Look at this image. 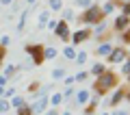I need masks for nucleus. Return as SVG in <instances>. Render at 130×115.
I'll list each match as a JSON object with an SVG mask.
<instances>
[{
    "mask_svg": "<svg viewBox=\"0 0 130 115\" xmlns=\"http://www.w3.org/2000/svg\"><path fill=\"white\" fill-rule=\"evenodd\" d=\"M119 85V78H117V74L111 72V69H104L100 76H95V83H93V91L95 96L102 98L104 93H111L113 89Z\"/></svg>",
    "mask_w": 130,
    "mask_h": 115,
    "instance_id": "obj_1",
    "label": "nucleus"
},
{
    "mask_svg": "<svg viewBox=\"0 0 130 115\" xmlns=\"http://www.w3.org/2000/svg\"><path fill=\"white\" fill-rule=\"evenodd\" d=\"M104 20V15H102V11H100V7L93 2L91 7H87V9H83V13L78 15V22H83V24H87L89 28L91 26H95L98 22H102Z\"/></svg>",
    "mask_w": 130,
    "mask_h": 115,
    "instance_id": "obj_2",
    "label": "nucleus"
},
{
    "mask_svg": "<svg viewBox=\"0 0 130 115\" xmlns=\"http://www.w3.org/2000/svg\"><path fill=\"white\" fill-rule=\"evenodd\" d=\"M126 59H128V48L126 46H113V50L106 54V61L111 65H121Z\"/></svg>",
    "mask_w": 130,
    "mask_h": 115,
    "instance_id": "obj_3",
    "label": "nucleus"
},
{
    "mask_svg": "<svg viewBox=\"0 0 130 115\" xmlns=\"http://www.w3.org/2000/svg\"><path fill=\"white\" fill-rule=\"evenodd\" d=\"M24 52L30 54L32 65H41L43 63V44H26L24 46Z\"/></svg>",
    "mask_w": 130,
    "mask_h": 115,
    "instance_id": "obj_4",
    "label": "nucleus"
},
{
    "mask_svg": "<svg viewBox=\"0 0 130 115\" xmlns=\"http://www.w3.org/2000/svg\"><path fill=\"white\" fill-rule=\"evenodd\" d=\"M91 28L89 26H85V28H78V31H74L70 35V46H74V48H78V44H85L87 39H91Z\"/></svg>",
    "mask_w": 130,
    "mask_h": 115,
    "instance_id": "obj_5",
    "label": "nucleus"
},
{
    "mask_svg": "<svg viewBox=\"0 0 130 115\" xmlns=\"http://www.w3.org/2000/svg\"><path fill=\"white\" fill-rule=\"evenodd\" d=\"M126 91H128V89H126V87H119V85H117V87L113 89V93H111V98H108V100H106V104L111 106V109H117V106H119V102L124 100V96H126Z\"/></svg>",
    "mask_w": 130,
    "mask_h": 115,
    "instance_id": "obj_6",
    "label": "nucleus"
},
{
    "mask_svg": "<svg viewBox=\"0 0 130 115\" xmlns=\"http://www.w3.org/2000/svg\"><path fill=\"white\" fill-rule=\"evenodd\" d=\"M48 104H50L48 96H39V98H35V102L30 104V111H32V115H43V113L48 111Z\"/></svg>",
    "mask_w": 130,
    "mask_h": 115,
    "instance_id": "obj_7",
    "label": "nucleus"
},
{
    "mask_svg": "<svg viewBox=\"0 0 130 115\" xmlns=\"http://www.w3.org/2000/svg\"><path fill=\"white\" fill-rule=\"evenodd\" d=\"M54 35L59 37L61 41H70V35H72L70 24H67V22H63V20H59V24H56V28H54Z\"/></svg>",
    "mask_w": 130,
    "mask_h": 115,
    "instance_id": "obj_8",
    "label": "nucleus"
},
{
    "mask_svg": "<svg viewBox=\"0 0 130 115\" xmlns=\"http://www.w3.org/2000/svg\"><path fill=\"white\" fill-rule=\"evenodd\" d=\"M130 26V18L128 15H117L115 20H113V31H117V33H121V31H126V28Z\"/></svg>",
    "mask_w": 130,
    "mask_h": 115,
    "instance_id": "obj_9",
    "label": "nucleus"
},
{
    "mask_svg": "<svg viewBox=\"0 0 130 115\" xmlns=\"http://www.w3.org/2000/svg\"><path fill=\"white\" fill-rule=\"evenodd\" d=\"M91 96H93V93L89 91V89H78V91L74 93V102H76L78 106H85V104L89 102V98H91Z\"/></svg>",
    "mask_w": 130,
    "mask_h": 115,
    "instance_id": "obj_10",
    "label": "nucleus"
},
{
    "mask_svg": "<svg viewBox=\"0 0 130 115\" xmlns=\"http://www.w3.org/2000/svg\"><path fill=\"white\" fill-rule=\"evenodd\" d=\"M98 104H100V96H91L89 102L85 104V115H93V111H95Z\"/></svg>",
    "mask_w": 130,
    "mask_h": 115,
    "instance_id": "obj_11",
    "label": "nucleus"
},
{
    "mask_svg": "<svg viewBox=\"0 0 130 115\" xmlns=\"http://www.w3.org/2000/svg\"><path fill=\"white\" fill-rule=\"evenodd\" d=\"M115 9H117V0H106V2H104V5L100 7V11H102V15H104V18H106V15H111Z\"/></svg>",
    "mask_w": 130,
    "mask_h": 115,
    "instance_id": "obj_12",
    "label": "nucleus"
},
{
    "mask_svg": "<svg viewBox=\"0 0 130 115\" xmlns=\"http://www.w3.org/2000/svg\"><path fill=\"white\" fill-rule=\"evenodd\" d=\"M111 50H113V41H102L100 46L95 48V54H98V56H106Z\"/></svg>",
    "mask_w": 130,
    "mask_h": 115,
    "instance_id": "obj_13",
    "label": "nucleus"
},
{
    "mask_svg": "<svg viewBox=\"0 0 130 115\" xmlns=\"http://www.w3.org/2000/svg\"><path fill=\"white\" fill-rule=\"evenodd\" d=\"M48 100H50V104H52V109H59L61 104H63V93L61 91H56V93H52V96H48Z\"/></svg>",
    "mask_w": 130,
    "mask_h": 115,
    "instance_id": "obj_14",
    "label": "nucleus"
},
{
    "mask_svg": "<svg viewBox=\"0 0 130 115\" xmlns=\"http://www.w3.org/2000/svg\"><path fill=\"white\" fill-rule=\"evenodd\" d=\"M106 31H108V24L104 22V20H102V22H98L95 26H91V33H95V37H102Z\"/></svg>",
    "mask_w": 130,
    "mask_h": 115,
    "instance_id": "obj_15",
    "label": "nucleus"
},
{
    "mask_svg": "<svg viewBox=\"0 0 130 115\" xmlns=\"http://www.w3.org/2000/svg\"><path fill=\"white\" fill-rule=\"evenodd\" d=\"M9 104H11V111H15V109H20L22 104H26V98H24V96H18V93H15V96L9 100Z\"/></svg>",
    "mask_w": 130,
    "mask_h": 115,
    "instance_id": "obj_16",
    "label": "nucleus"
},
{
    "mask_svg": "<svg viewBox=\"0 0 130 115\" xmlns=\"http://www.w3.org/2000/svg\"><path fill=\"white\" fill-rule=\"evenodd\" d=\"M61 54H63L67 61H74V59H76V48H74V46H63Z\"/></svg>",
    "mask_w": 130,
    "mask_h": 115,
    "instance_id": "obj_17",
    "label": "nucleus"
},
{
    "mask_svg": "<svg viewBox=\"0 0 130 115\" xmlns=\"http://www.w3.org/2000/svg\"><path fill=\"white\" fill-rule=\"evenodd\" d=\"M56 54H59V50H56V48H52V46H46V48H43V61L56 59Z\"/></svg>",
    "mask_w": 130,
    "mask_h": 115,
    "instance_id": "obj_18",
    "label": "nucleus"
},
{
    "mask_svg": "<svg viewBox=\"0 0 130 115\" xmlns=\"http://www.w3.org/2000/svg\"><path fill=\"white\" fill-rule=\"evenodd\" d=\"M26 20H28V9L26 11H22V13H20V20H18V33H24V28H26Z\"/></svg>",
    "mask_w": 130,
    "mask_h": 115,
    "instance_id": "obj_19",
    "label": "nucleus"
},
{
    "mask_svg": "<svg viewBox=\"0 0 130 115\" xmlns=\"http://www.w3.org/2000/svg\"><path fill=\"white\" fill-rule=\"evenodd\" d=\"M48 20H50V11H41V13H39V18H37V26L39 28H46V24H48Z\"/></svg>",
    "mask_w": 130,
    "mask_h": 115,
    "instance_id": "obj_20",
    "label": "nucleus"
},
{
    "mask_svg": "<svg viewBox=\"0 0 130 115\" xmlns=\"http://www.w3.org/2000/svg\"><path fill=\"white\" fill-rule=\"evenodd\" d=\"M61 20H63V22L74 20V9H72V7H63V9H61Z\"/></svg>",
    "mask_w": 130,
    "mask_h": 115,
    "instance_id": "obj_21",
    "label": "nucleus"
},
{
    "mask_svg": "<svg viewBox=\"0 0 130 115\" xmlns=\"http://www.w3.org/2000/svg\"><path fill=\"white\" fill-rule=\"evenodd\" d=\"M104 69H106V65H104V63H93L91 69H89V76H100Z\"/></svg>",
    "mask_w": 130,
    "mask_h": 115,
    "instance_id": "obj_22",
    "label": "nucleus"
},
{
    "mask_svg": "<svg viewBox=\"0 0 130 115\" xmlns=\"http://www.w3.org/2000/svg\"><path fill=\"white\" fill-rule=\"evenodd\" d=\"M65 7L63 0H48V11H61Z\"/></svg>",
    "mask_w": 130,
    "mask_h": 115,
    "instance_id": "obj_23",
    "label": "nucleus"
},
{
    "mask_svg": "<svg viewBox=\"0 0 130 115\" xmlns=\"http://www.w3.org/2000/svg\"><path fill=\"white\" fill-rule=\"evenodd\" d=\"M15 72H18V67H15L13 63H7V65H2V74H5L7 78H11V76H13Z\"/></svg>",
    "mask_w": 130,
    "mask_h": 115,
    "instance_id": "obj_24",
    "label": "nucleus"
},
{
    "mask_svg": "<svg viewBox=\"0 0 130 115\" xmlns=\"http://www.w3.org/2000/svg\"><path fill=\"white\" fill-rule=\"evenodd\" d=\"M65 78V69L63 67H54L52 69V80H63Z\"/></svg>",
    "mask_w": 130,
    "mask_h": 115,
    "instance_id": "obj_25",
    "label": "nucleus"
},
{
    "mask_svg": "<svg viewBox=\"0 0 130 115\" xmlns=\"http://www.w3.org/2000/svg\"><path fill=\"white\" fill-rule=\"evenodd\" d=\"M87 56H89V54H87L85 50H76V59H74V61H76L78 65H83V63H87Z\"/></svg>",
    "mask_w": 130,
    "mask_h": 115,
    "instance_id": "obj_26",
    "label": "nucleus"
},
{
    "mask_svg": "<svg viewBox=\"0 0 130 115\" xmlns=\"http://www.w3.org/2000/svg\"><path fill=\"white\" fill-rule=\"evenodd\" d=\"M61 93H63V100H72V98H74V93H76V89H74V85H72V87H65Z\"/></svg>",
    "mask_w": 130,
    "mask_h": 115,
    "instance_id": "obj_27",
    "label": "nucleus"
},
{
    "mask_svg": "<svg viewBox=\"0 0 130 115\" xmlns=\"http://www.w3.org/2000/svg\"><path fill=\"white\" fill-rule=\"evenodd\" d=\"M9 111H11L9 100H7V98H0V113H7V115H9Z\"/></svg>",
    "mask_w": 130,
    "mask_h": 115,
    "instance_id": "obj_28",
    "label": "nucleus"
},
{
    "mask_svg": "<svg viewBox=\"0 0 130 115\" xmlns=\"http://www.w3.org/2000/svg\"><path fill=\"white\" fill-rule=\"evenodd\" d=\"M121 9V15H128L130 18V0H124V2H121V5H117Z\"/></svg>",
    "mask_w": 130,
    "mask_h": 115,
    "instance_id": "obj_29",
    "label": "nucleus"
},
{
    "mask_svg": "<svg viewBox=\"0 0 130 115\" xmlns=\"http://www.w3.org/2000/svg\"><path fill=\"white\" fill-rule=\"evenodd\" d=\"M87 78H89V72H76L74 74V80H76V83H85Z\"/></svg>",
    "mask_w": 130,
    "mask_h": 115,
    "instance_id": "obj_30",
    "label": "nucleus"
},
{
    "mask_svg": "<svg viewBox=\"0 0 130 115\" xmlns=\"http://www.w3.org/2000/svg\"><path fill=\"white\" fill-rule=\"evenodd\" d=\"M18 111V115H32V111H30V104H22L20 109H15Z\"/></svg>",
    "mask_w": 130,
    "mask_h": 115,
    "instance_id": "obj_31",
    "label": "nucleus"
},
{
    "mask_svg": "<svg viewBox=\"0 0 130 115\" xmlns=\"http://www.w3.org/2000/svg\"><path fill=\"white\" fill-rule=\"evenodd\" d=\"M74 5H76V7H80V9H87V7H91V5H93V0H74Z\"/></svg>",
    "mask_w": 130,
    "mask_h": 115,
    "instance_id": "obj_32",
    "label": "nucleus"
},
{
    "mask_svg": "<svg viewBox=\"0 0 130 115\" xmlns=\"http://www.w3.org/2000/svg\"><path fill=\"white\" fill-rule=\"evenodd\" d=\"M9 46H11V37L9 35H2V37H0V48H5V50H7Z\"/></svg>",
    "mask_w": 130,
    "mask_h": 115,
    "instance_id": "obj_33",
    "label": "nucleus"
},
{
    "mask_svg": "<svg viewBox=\"0 0 130 115\" xmlns=\"http://www.w3.org/2000/svg\"><path fill=\"white\" fill-rule=\"evenodd\" d=\"M121 74H124V76H128V74H130V56L121 63Z\"/></svg>",
    "mask_w": 130,
    "mask_h": 115,
    "instance_id": "obj_34",
    "label": "nucleus"
},
{
    "mask_svg": "<svg viewBox=\"0 0 130 115\" xmlns=\"http://www.w3.org/2000/svg\"><path fill=\"white\" fill-rule=\"evenodd\" d=\"M121 41H124V44H130V26L126 28V31H121Z\"/></svg>",
    "mask_w": 130,
    "mask_h": 115,
    "instance_id": "obj_35",
    "label": "nucleus"
},
{
    "mask_svg": "<svg viewBox=\"0 0 130 115\" xmlns=\"http://www.w3.org/2000/svg\"><path fill=\"white\" fill-rule=\"evenodd\" d=\"M56 24H59V20H48V24H46V28L50 33H54V28H56Z\"/></svg>",
    "mask_w": 130,
    "mask_h": 115,
    "instance_id": "obj_36",
    "label": "nucleus"
},
{
    "mask_svg": "<svg viewBox=\"0 0 130 115\" xmlns=\"http://www.w3.org/2000/svg\"><path fill=\"white\" fill-rule=\"evenodd\" d=\"M15 93H18V91H15V87H9V89H5V98H7V100H11V98H13Z\"/></svg>",
    "mask_w": 130,
    "mask_h": 115,
    "instance_id": "obj_37",
    "label": "nucleus"
},
{
    "mask_svg": "<svg viewBox=\"0 0 130 115\" xmlns=\"http://www.w3.org/2000/svg\"><path fill=\"white\" fill-rule=\"evenodd\" d=\"M74 83H76V80H74V76H65V78H63V85H65V87H72Z\"/></svg>",
    "mask_w": 130,
    "mask_h": 115,
    "instance_id": "obj_38",
    "label": "nucleus"
},
{
    "mask_svg": "<svg viewBox=\"0 0 130 115\" xmlns=\"http://www.w3.org/2000/svg\"><path fill=\"white\" fill-rule=\"evenodd\" d=\"M39 89H41V87H39V83H37V80H35V83H30V85H28V91H30V93L39 91Z\"/></svg>",
    "mask_w": 130,
    "mask_h": 115,
    "instance_id": "obj_39",
    "label": "nucleus"
},
{
    "mask_svg": "<svg viewBox=\"0 0 130 115\" xmlns=\"http://www.w3.org/2000/svg\"><path fill=\"white\" fill-rule=\"evenodd\" d=\"M111 115H130V111H124V109H115V111H108Z\"/></svg>",
    "mask_w": 130,
    "mask_h": 115,
    "instance_id": "obj_40",
    "label": "nucleus"
},
{
    "mask_svg": "<svg viewBox=\"0 0 130 115\" xmlns=\"http://www.w3.org/2000/svg\"><path fill=\"white\" fill-rule=\"evenodd\" d=\"M43 115H59V109H48Z\"/></svg>",
    "mask_w": 130,
    "mask_h": 115,
    "instance_id": "obj_41",
    "label": "nucleus"
},
{
    "mask_svg": "<svg viewBox=\"0 0 130 115\" xmlns=\"http://www.w3.org/2000/svg\"><path fill=\"white\" fill-rule=\"evenodd\" d=\"M7 83H9V78H7L5 74H2V76H0V87H5V85H7Z\"/></svg>",
    "mask_w": 130,
    "mask_h": 115,
    "instance_id": "obj_42",
    "label": "nucleus"
},
{
    "mask_svg": "<svg viewBox=\"0 0 130 115\" xmlns=\"http://www.w3.org/2000/svg\"><path fill=\"white\" fill-rule=\"evenodd\" d=\"M9 5H13V0H0V7H9Z\"/></svg>",
    "mask_w": 130,
    "mask_h": 115,
    "instance_id": "obj_43",
    "label": "nucleus"
},
{
    "mask_svg": "<svg viewBox=\"0 0 130 115\" xmlns=\"http://www.w3.org/2000/svg\"><path fill=\"white\" fill-rule=\"evenodd\" d=\"M0 98H5V87H0Z\"/></svg>",
    "mask_w": 130,
    "mask_h": 115,
    "instance_id": "obj_44",
    "label": "nucleus"
},
{
    "mask_svg": "<svg viewBox=\"0 0 130 115\" xmlns=\"http://www.w3.org/2000/svg\"><path fill=\"white\" fill-rule=\"evenodd\" d=\"M35 2H37V0H26V5H35Z\"/></svg>",
    "mask_w": 130,
    "mask_h": 115,
    "instance_id": "obj_45",
    "label": "nucleus"
},
{
    "mask_svg": "<svg viewBox=\"0 0 130 115\" xmlns=\"http://www.w3.org/2000/svg\"><path fill=\"white\" fill-rule=\"evenodd\" d=\"M63 115H72V111H63Z\"/></svg>",
    "mask_w": 130,
    "mask_h": 115,
    "instance_id": "obj_46",
    "label": "nucleus"
},
{
    "mask_svg": "<svg viewBox=\"0 0 130 115\" xmlns=\"http://www.w3.org/2000/svg\"><path fill=\"white\" fill-rule=\"evenodd\" d=\"M126 80H128V85H130V74H128V76H126Z\"/></svg>",
    "mask_w": 130,
    "mask_h": 115,
    "instance_id": "obj_47",
    "label": "nucleus"
},
{
    "mask_svg": "<svg viewBox=\"0 0 130 115\" xmlns=\"http://www.w3.org/2000/svg\"><path fill=\"white\" fill-rule=\"evenodd\" d=\"M102 115H111V113H108V111H104V113H102Z\"/></svg>",
    "mask_w": 130,
    "mask_h": 115,
    "instance_id": "obj_48",
    "label": "nucleus"
},
{
    "mask_svg": "<svg viewBox=\"0 0 130 115\" xmlns=\"http://www.w3.org/2000/svg\"><path fill=\"white\" fill-rule=\"evenodd\" d=\"M0 67H2V61H0Z\"/></svg>",
    "mask_w": 130,
    "mask_h": 115,
    "instance_id": "obj_49",
    "label": "nucleus"
},
{
    "mask_svg": "<svg viewBox=\"0 0 130 115\" xmlns=\"http://www.w3.org/2000/svg\"><path fill=\"white\" fill-rule=\"evenodd\" d=\"M0 115H7V113H0Z\"/></svg>",
    "mask_w": 130,
    "mask_h": 115,
    "instance_id": "obj_50",
    "label": "nucleus"
},
{
    "mask_svg": "<svg viewBox=\"0 0 130 115\" xmlns=\"http://www.w3.org/2000/svg\"><path fill=\"white\" fill-rule=\"evenodd\" d=\"M128 56H130V50H128Z\"/></svg>",
    "mask_w": 130,
    "mask_h": 115,
    "instance_id": "obj_51",
    "label": "nucleus"
}]
</instances>
